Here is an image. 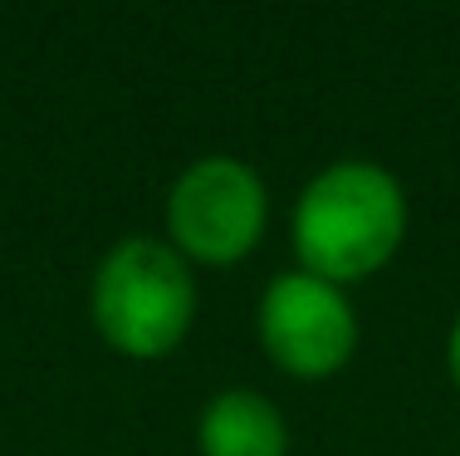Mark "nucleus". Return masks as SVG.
<instances>
[{
	"label": "nucleus",
	"instance_id": "f257e3e1",
	"mask_svg": "<svg viewBox=\"0 0 460 456\" xmlns=\"http://www.w3.org/2000/svg\"><path fill=\"white\" fill-rule=\"evenodd\" d=\"M299 270L328 285H358L397 255L407 236V192L367 157L328 162L304 182L289 216Z\"/></svg>",
	"mask_w": 460,
	"mask_h": 456
},
{
	"label": "nucleus",
	"instance_id": "f03ea898",
	"mask_svg": "<svg viewBox=\"0 0 460 456\" xmlns=\"http://www.w3.org/2000/svg\"><path fill=\"white\" fill-rule=\"evenodd\" d=\"M89 314L103 344L123 358H167L191 334L196 319V275L172 251V241L128 236L98 260Z\"/></svg>",
	"mask_w": 460,
	"mask_h": 456
},
{
	"label": "nucleus",
	"instance_id": "7ed1b4c3",
	"mask_svg": "<svg viewBox=\"0 0 460 456\" xmlns=\"http://www.w3.org/2000/svg\"><path fill=\"white\" fill-rule=\"evenodd\" d=\"M270 192L240 157L211 152L191 162L167 192V236L186 265H235L260 246Z\"/></svg>",
	"mask_w": 460,
	"mask_h": 456
},
{
	"label": "nucleus",
	"instance_id": "20e7f679",
	"mask_svg": "<svg viewBox=\"0 0 460 456\" xmlns=\"http://www.w3.org/2000/svg\"><path fill=\"white\" fill-rule=\"evenodd\" d=\"M255 329L270 363L289 378H333L358 353V314L343 285H328L309 270H289L265 290Z\"/></svg>",
	"mask_w": 460,
	"mask_h": 456
},
{
	"label": "nucleus",
	"instance_id": "39448f33",
	"mask_svg": "<svg viewBox=\"0 0 460 456\" xmlns=\"http://www.w3.org/2000/svg\"><path fill=\"white\" fill-rule=\"evenodd\" d=\"M196 447L201 456H289V427L265 393L226 388L201 407Z\"/></svg>",
	"mask_w": 460,
	"mask_h": 456
},
{
	"label": "nucleus",
	"instance_id": "423d86ee",
	"mask_svg": "<svg viewBox=\"0 0 460 456\" xmlns=\"http://www.w3.org/2000/svg\"><path fill=\"white\" fill-rule=\"evenodd\" d=\"M446 368H451V383H456V393H460V314H456V324H451V339H446Z\"/></svg>",
	"mask_w": 460,
	"mask_h": 456
}]
</instances>
